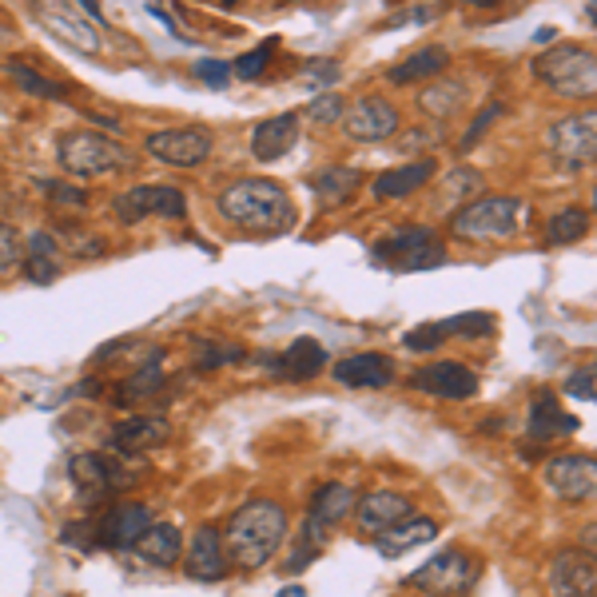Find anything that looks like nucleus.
<instances>
[{
  "label": "nucleus",
  "mask_w": 597,
  "mask_h": 597,
  "mask_svg": "<svg viewBox=\"0 0 597 597\" xmlns=\"http://www.w3.org/2000/svg\"><path fill=\"white\" fill-rule=\"evenodd\" d=\"M215 208L223 220H232L235 227L255 235H283L295 227V203H291L288 188L267 176H244L227 184L215 196Z\"/></svg>",
  "instance_id": "1"
},
{
  "label": "nucleus",
  "mask_w": 597,
  "mask_h": 597,
  "mask_svg": "<svg viewBox=\"0 0 597 597\" xmlns=\"http://www.w3.org/2000/svg\"><path fill=\"white\" fill-rule=\"evenodd\" d=\"M283 538H288V510L271 497H255L232 514L227 530H223V550L235 570L251 574L276 558Z\"/></svg>",
  "instance_id": "2"
},
{
  "label": "nucleus",
  "mask_w": 597,
  "mask_h": 597,
  "mask_svg": "<svg viewBox=\"0 0 597 597\" xmlns=\"http://www.w3.org/2000/svg\"><path fill=\"white\" fill-rule=\"evenodd\" d=\"M56 160H60V167H65L68 176H77V179H104L132 167V152L124 144H116L112 136H99V132L60 136Z\"/></svg>",
  "instance_id": "3"
},
{
  "label": "nucleus",
  "mask_w": 597,
  "mask_h": 597,
  "mask_svg": "<svg viewBox=\"0 0 597 597\" xmlns=\"http://www.w3.org/2000/svg\"><path fill=\"white\" fill-rule=\"evenodd\" d=\"M534 77L562 96H594L597 92V56L582 45H558L534 60Z\"/></svg>",
  "instance_id": "4"
},
{
  "label": "nucleus",
  "mask_w": 597,
  "mask_h": 597,
  "mask_svg": "<svg viewBox=\"0 0 597 597\" xmlns=\"http://www.w3.org/2000/svg\"><path fill=\"white\" fill-rule=\"evenodd\" d=\"M514 220H518V199L487 196L454 211L450 232L454 239H466V244H490V239H506L514 232Z\"/></svg>",
  "instance_id": "5"
},
{
  "label": "nucleus",
  "mask_w": 597,
  "mask_h": 597,
  "mask_svg": "<svg viewBox=\"0 0 597 597\" xmlns=\"http://www.w3.org/2000/svg\"><path fill=\"white\" fill-rule=\"evenodd\" d=\"M68 475L80 487L84 502H104L108 494H120V490L132 487V470H128V458L124 454H96V450H80L68 458Z\"/></svg>",
  "instance_id": "6"
},
{
  "label": "nucleus",
  "mask_w": 597,
  "mask_h": 597,
  "mask_svg": "<svg viewBox=\"0 0 597 597\" xmlns=\"http://www.w3.org/2000/svg\"><path fill=\"white\" fill-rule=\"evenodd\" d=\"M112 215L120 223H140L148 215H167V220H184L188 215V196L172 184H140V188H128L112 199Z\"/></svg>",
  "instance_id": "7"
},
{
  "label": "nucleus",
  "mask_w": 597,
  "mask_h": 597,
  "mask_svg": "<svg viewBox=\"0 0 597 597\" xmlns=\"http://www.w3.org/2000/svg\"><path fill=\"white\" fill-rule=\"evenodd\" d=\"M378 264H395L402 271H422V267H443L446 247L438 244L434 227H398L375 247Z\"/></svg>",
  "instance_id": "8"
},
{
  "label": "nucleus",
  "mask_w": 597,
  "mask_h": 597,
  "mask_svg": "<svg viewBox=\"0 0 597 597\" xmlns=\"http://www.w3.org/2000/svg\"><path fill=\"white\" fill-rule=\"evenodd\" d=\"M546 152L562 160L565 167H582L597 160V112L565 116L546 132Z\"/></svg>",
  "instance_id": "9"
},
{
  "label": "nucleus",
  "mask_w": 597,
  "mask_h": 597,
  "mask_svg": "<svg viewBox=\"0 0 597 597\" xmlns=\"http://www.w3.org/2000/svg\"><path fill=\"white\" fill-rule=\"evenodd\" d=\"M478 577V565L458 550H446V553H434L431 562L410 574V586H419L422 594H434V597H450V594H463L470 582Z\"/></svg>",
  "instance_id": "10"
},
{
  "label": "nucleus",
  "mask_w": 597,
  "mask_h": 597,
  "mask_svg": "<svg viewBox=\"0 0 597 597\" xmlns=\"http://www.w3.org/2000/svg\"><path fill=\"white\" fill-rule=\"evenodd\" d=\"M144 148L160 164L199 167L211 155V136L203 128H164V132H148Z\"/></svg>",
  "instance_id": "11"
},
{
  "label": "nucleus",
  "mask_w": 597,
  "mask_h": 597,
  "mask_svg": "<svg viewBox=\"0 0 597 597\" xmlns=\"http://www.w3.org/2000/svg\"><path fill=\"white\" fill-rule=\"evenodd\" d=\"M546 487L565 502H594L597 497V458L562 454L546 466Z\"/></svg>",
  "instance_id": "12"
},
{
  "label": "nucleus",
  "mask_w": 597,
  "mask_h": 597,
  "mask_svg": "<svg viewBox=\"0 0 597 597\" xmlns=\"http://www.w3.org/2000/svg\"><path fill=\"white\" fill-rule=\"evenodd\" d=\"M227 550H223V530L220 526H199L196 534H191V542L184 546V574L191 577V582H223L227 577Z\"/></svg>",
  "instance_id": "13"
},
{
  "label": "nucleus",
  "mask_w": 597,
  "mask_h": 597,
  "mask_svg": "<svg viewBox=\"0 0 597 597\" xmlns=\"http://www.w3.org/2000/svg\"><path fill=\"white\" fill-rule=\"evenodd\" d=\"M343 128L359 144H378V140H387V136L398 132V108L383 96H363L347 108Z\"/></svg>",
  "instance_id": "14"
},
{
  "label": "nucleus",
  "mask_w": 597,
  "mask_h": 597,
  "mask_svg": "<svg viewBox=\"0 0 597 597\" xmlns=\"http://www.w3.org/2000/svg\"><path fill=\"white\" fill-rule=\"evenodd\" d=\"M410 387L422 390V395L463 402V398H470L478 390V375L463 363H431V366H419V371L410 375Z\"/></svg>",
  "instance_id": "15"
},
{
  "label": "nucleus",
  "mask_w": 597,
  "mask_h": 597,
  "mask_svg": "<svg viewBox=\"0 0 597 597\" xmlns=\"http://www.w3.org/2000/svg\"><path fill=\"white\" fill-rule=\"evenodd\" d=\"M148 526H152V510L140 506V502H124V506H112L96 522V538L104 550H128V546L144 538Z\"/></svg>",
  "instance_id": "16"
},
{
  "label": "nucleus",
  "mask_w": 597,
  "mask_h": 597,
  "mask_svg": "<svg viewBox=\"0 0 597 597\" xmlns=\"http://www.w3.org/2000/svg\"><path fill=\"white\" fill-rule=\"evenodd\" d=\"M553 597H597V562L586 550H565L550 565Z\"/></svg>",
  "instance_id": "17"
},
{
  "label": "nucleus",
  "mask_w": 597,
  "mask_h": 597,
  "mask_svg": "<svg viewBox=\"0 0 597 597\" xmlns=\"http://www.w3.org/2000/svg\"><path fill=\"white\" fill-rule=\"evenodd\" d=\"M335 383L351 390H383L395 383V363L375 351L347 354L343 363H335Z\"/></svg>",
  "instance_id": "18"
},
{
  "label": "nucleus",
  "mask_w": 597,
  "mask_h": 597,
  "mask_svg": "<svg viewBox=\"0 0 597 597\" xmlns=\"http://www.w3.org/2000/svg\"><path fill=\"white\" fill-rule=\"evenodd\" d=\"M36 21L45 24L56 40H65L68 48H77V52H84V56L99 52V45H104L96 36V28H92L80 12L60 9V4H40V9H36Z\"/></svg>",
  "instance_id": "19"
},
{
  "label": "nucleus",
  "mask_w": 597,
  "mask_h": 597,
  "mask_svg": "<svg viewBox=\"0 0 597 597\" xmlns=\"http://www.w3.org/2000/svg\"><path fill=\"white\" fill-rule=\"evenodd\" d=\"M167 434H172V426H167V419H160V414H132V419H124L116 431H112V450L124 454V458H132V454H144V450H155V446L167 443Z\"/></svg>",
  "instance_id": "20"
},
{
  "label": "nucleus",
  "mask_w": 597,
  "mask_h": 597,
  "mask_svg": "<svg viewBox=\"0 0 597 597\" xmlns=\"http://www.w3.org/2000/svg\"><path fill=\"white\" fill-rule=\"evenodd\" d=\"M354 514H359V526H363L366 534H383V530H395L398 522L414 518V506H410L402 494H395V490H375V494L359 497Z\"/></svg>",
  "instance_id": "21"
},
{
  "label": "nucleus",
  "mask_w": 597,
  "mask_h": 597,
  "mask_svg": "<svg viewBox=\"0 0 597 597\" xmlns=\"http://www.w3.org/2000/svg\"><path fill=\"white\" fill-rule=\"evenodd\" d=\"M276 375H288V378H315L327 366V347L319 343V339H311V335H303V339H295V343L288 347L283 354H267L264 359Z\"/></svg>",
  "instance_id": "22"
},
{
  "label": "nucleus",
  "mask_w": 597,
  "mask_h": 597,
  "mask_svg": "<svg viewBox=\"0 0 597 597\" xmlns=\"http://www.w3.org/2000/svg\"><path fill=\"white\" fill-rule=\"evenodd\" d=\"M298 140V116L283 112V116H271V120L255 124L251 132V155L259 164H271L279 155H288Z\"/></svg>",
  "instance_id": "23"
},
{
  "label": "nucleus",
  "mask_w": 597,
  "mask_h": 597,
  "mask_svg": "<svg viewBox=\"0 0 597 597\" xmlns=\"http://www.w3.org/2000/svg\"><path fill=\"white\" fill-rule=\"evenodd\" d=\"M577 426H582V422L558 407V395H553V390H538V395H534V402H530V438L550 443V438H558V434H577Z\"/></svg>",
  "instance_id": "24"
},
{
  "label": "nucleus",
  "mask_w": 597,
  "mask_h": 597,
  "mask_svg": "<svg viewBox=\"0 0 597 597\" xmlns=\"http://www.w3.org/2000/svg\"><path fill=\"white\" fill-rule=\"evenodd\" d=\"M434 176V160H414V164H398L390 167V172H383V176L371 184V196L375 199H402V196H414V191L426 184V179Z\"/></svg>",
  "instance_id": "25"
},
{
  "label": "nucleus",
  "mask_w": 597,
  "mask_h": 597,
  "mask_svg": "<svg viewBox=\"0 0 597 597\" xmlns=\"http://www.w3.org/2000/svg\"><path fill=\"white\" fill-rule=\"evenodd\" d=\"M140 558H144L148 565H160V570H167V565H176L179 558H184V534L172 526V522H160V526H148V534L140 538V542L132 546Z\"/></svg>",
  "instance_id": "26"
},
{
  "label": "nucleus",
  "mask_w": 597,
  "mask_h": 597,
  "mask_svg": "<svg viewBox=\"0 0 597 597\" xmlns=\"http://www.w3.org/2000/svg\"><path fill=\"white\" fill-rule=\"evenodd\" d=\"M434 534H438V526H434L431 518H407V522H398L395 530H383L375 538V550L383 553V558H402V553H410L414 546H426L434 542Z\"/></svg>",
  "instance_id": "27"
},
{
  "label": "nucleus",
  "mask_w": 597,
  "mask_h": 597,
  "mask_svg": "<svg viewBox=\"0 0 597 597\" xmlns=\"http://www.w3.org/2000/svg\"><path fill=\"white\" fill-rule=\"evenodd\" d=\"M354 506H359L354 487H347V482H323V487L315 490V497H311V518L323 522V526L331 530V526H339Z\"/></svg>",
  "instance_id": "28"
},
{
  "label": "nucleus",
  "mask_w": 597,
  "mask_h": 597,
  "mask_svg": "<svg viewBox=\"0 0 597 597\" xmlns=\"http://www.w3.org/2000/svg\"><path fill=\"white\" fill-rule=\"evenodd\" d=\"M354 188H359V172L354 167H319L315 176H311V191H315V199H319V208H343L347 199L354 196Z\"/></svg>",
  "instance_id": "29"
},
{
  "label": "nucleus",
  "mask_w": 597,
  "mask_h": 597,
  "mask_svg": "<svg viewBox=\"0 0 597 597\" xmlns=\"http://www.w3.org/2000/svg\"><path fill=\"white\" fill-rule=\"evenodd\" d=\"M443 68H450V52H446V48H438V45H431V48H419L414 56H407L402 65L390 68L387 77H390V84H414V80L438 77Z\"/></svg>",
  "instance_id": "30"
},
{
  "label": "nucleus",
  "mask_w": 597,
  "mask_h": 597,
  "mask_svg": "<svg viewBox=\"0 0 597 597\" xmlns=\"http://www.w3.org/2000/svg\"><path fill=\"white\" fill-rule=\"evenodd\" d=\"M247 351L239 343H223V339H191V363L199 371H220V366H232V363H244Z\"/></svg>",
  "instance_id": "31"
},
{
  "label": "nucleus",
  "mask_w": 597,
  "mask_h": 597,
  "mask_svg": "<svg viewBox=\"0 0 597 597\" xmlns=\"http://www.w3.org/2000/svg\"><path fill=\"white\" fill-rule=\"evenodd\" d=\"M466 99V89L458 84V80H438V84H431V89L422 92V108L431 112V116H438V120H446V116H454L458 112V104Z\"/></svg>",
  "instance_id": "32"
},
{
  "label": "nucleus",
  "mask_w": 597,
  "mask_h": 597,
  "mask_svg": "<svg viewBox=\"0 0 597 597\" xmlns=\"http://www.w3.org/2000/svg\"><path fill=\"white\" fill-rule=\"evenodd\" d=\"M589 232V215L582 208H565V211H558L550 223H546V239L550 244H574V239H582V235Z\"/></svg>",
  "instance_id": "33"
},
{
  "label": "nucleus",
  "mask_w": 597,
  "mask_h": 597,
  "mask_svg": "<svg viewBox=\"0 0 597 597\" xmlns=\"http://www.w3.org/2000/svg\"><path fill=\"white\" fill-rule=\"evenodd\" d=\"M160 387H164V371H160V359H152L144 371H136V375L128 378L120 390H116V402H120V407H128V402H140V398L155 395Z\"/></svg>",
  "instance_id": "34"
},
{
  "label": "nucleus",
  "mask_w": 597,
  "mask_h": 597,
  "mask_svg": "<svg viewBox=\"0 0 597 597\" xmlns=\"http://www.w3.org/2000/svg\"><path fill=\"white\" fill-rule=\"evenodd\" d=\"M9 77L21 84L28 96H36V99H65V89L56 84V80H45L36 68H28L24 60H9Z\"/></svg>",
  "instance_id": "35"
},
{
  "label": "nucleus",
  "mask_w": 597,
  "mask_h": 597,
  "mask_svg": "<svg viewBox=\"0 0 597 597\" xmlns=\"http://www.w3.org/2000/svg\"><path fill=\"white\" fill-rule=\"evenodd\" d=\"M446 339L450 335H463V339H478V335L494 331V315L490 311H466V315H454V319H443Z\"/></svg>",
  "instance_id": "36"
},
{
  "label": "nucleus",
  "mask_w": 597,
  "mask_h": 597,
  "mask_svg": "<svg viewBox=\"0 0 597 597\" xmlns=\"http://www.w3.org/2000/svg\"><path fill=\"white\" fill-rule=\"evenodd\" d=\"M271 56H276V36H271V40H264L259 48H251V52L239 56V60L232 65V77H239V80H259L267 72V65H271Z\"/></svg>",
  "instance_id": "37"
},
{
  "label": "nucleus",
  "mask_w": 597,
  "mask_h": 597,
  "mask_svg": "<svg viewBox=\"0 0 597 597\" xmlns=\"http://www.w3.org/2000/svg\"><path fill=\"white\" fill-rule=\"evenodd\" d=\"M40 188L48 191V199H52L56 208L65 203V208H89V191L77 188V184H60V179H45Z\"/></svg>",
  "instance_id": "38"
},
{
  "label": "nucleus",
  "mask_w": 597,
  "mask_h": 597,
  "mask_svg": "<svg viewBox=\"0 0 597 597\" xmlns=\"http://www.w3.org/2000/svg\"><path fill=\"white\" fill-rule=\"evenodd\" d=\"M402 343H407L410 351H438V347L446 343L443 323H422V327H414V331H410Z\"/></svg>",
  "instance_id": "39"
},
{
  "label": "nucleus",
  "mask_w": 597,
  "mask_h": 597,
  "mask_svg": "<svg viewBox=\"0 0 597 597\" xmlns=\"http://www.w3.org/2000/svg\"><path fill=\"white\" fill-rule=\"evenodd\" d=\"M497 116H502V104H497V99H490L487 108H482V112L475 116V124L466 128V136H463V144H458V152H470V148H475L478 140H482V136H487V128L497 120Z\"/></svg>",
  "instance_id": "40"
},
{
  "label": "nucleus",
  "mask_w": 597,
  "mask_h": 597,
  "mask_svg": "<svg viewBox=\"0 0 597 597\" xmlns=\"http://www.w3.org/2000/svg\"><path fill=\"white\" fill-rule=\"evenodd\" d=\"M21 264H24L21 239H16V232H12L9 223H0V276L16 271Z\"/></svg>",
  "instance_id": "41"
},
{
  "label": "nucleus",
  "mask_w": 597,
  "mask_h": 597,
  "mask_svg": "<svg viewBox=\"0 0 597 597\" xmlns=\"http://www.w3.org/2000/svg\"><path fill=\"white\" fill-rule=\"evenodd\" d=\"M21 271L33 279V283H52V279L60 276V259H52V255H28V251H24Z\"/></svg>",
  "instance_id": "42"
},
{
  "label": "nucleus",
  "mask_w": 597,
  "mask_h": 597,
  "mask_svg": "<svg viewBox=\"0 0 597 597\" xmlns=\"http://www.w3.org/2000/svg\"><path fill=\"white\" fill-rule=\"evenodd\" d=\"M307 116H311V120H319V124H335L339 116H347V108H343V99L335 96V92H319V96L307 104Z\"/></svg>",
  "instance_id": "43"
},
{
  "label": "nucleus",
  "mask_w": 597,
  "mask_h": 597,
  "mask_svg": "<svg viewBox=\"0 0 597 597\" xmlns=\"http://www.w3.org/2000/svg\"><path fill=\"white\" fill-rule=\"evenodd\" d=\"M597 363L586 366V371H574V375L565 378V395H574V398H586V402H597Z\"/></svg>",
  "instance_id": "44"
},
{
  "label": "nucleus",
  "mask_w": 597,
  "mask_h": 597,
  "mask_svg": "<svg viewBox=\"0 0 597 597\" xmlns=\"http://www.w3.org/2000/svg\"><path fill=\"white\" fill-rule=\"evenodd\" d=\"M196 77L203 80L208 89H227V80H232V65H227V60H199Z\"/></svg>",
  "instance_id": "45"
},
{
  "label": "nucleus",
  "mask_w": 597,
  "mask_h": 597,
  "mask_svg": "<svg viewBox=\"0 0 597 597\" xmlns=\"http://www.w3.org/2000/svg\"><path fill=\"white\" fill-rule=\"evenodd\" d=\"M478 188H482V179H478L470 167H458V172L446 179V191H450V199H463L466 191H478Z\"/></svg>",
  "instance_id": "46"
},
{
  "label": "nucleus",
  "mask_w": 597,
  "mask_h": 597,
  "mask_svg": "<svg viewBox=\"0 0 597 597\" xmlns=\"http://www.w3.org/2000/svg\"><path fill=\"white\" fill-rule=\"evenodd\" d=\"M339 77H343L339 60H315V65H307V84H335Z\"/></svg>",
  "instance_id": "47"
},
{
  "label": "nucleus",
  "mask_w": 597,
  "mask_h": 597,
  "mask_svg": "<svg viewBox=\"0 0 597 597\" xmlns=\"http://www.w3.org/2000/svg\"><path fill=\"white\" fill-rule=\"evenodd\" d=\"M582 550H586L589 558H594V562H597V522H594V526H586V530H582Z\"/></svg>",
  "instance_id": "48"
},
{
  "label": "nucleus",
  "mask_w": 597,
  "mask_h": 597,
  "mask_svg": "<svg viewBox=\"0 0 597 597\" xmlns=\"http://www.w3.org/2000/svg\"><path fill=\"white\" fill-rule=\"evenodd\" d=\"M80 16H89V21H104V16H99V9H96V0H80Z\"/></svg>",
  "instance_id": "49"
},
{
  "label": "nucleus",
  "mask_w": 597,
  "mask_h": 597,
  "mask_svg": "<svg viewBox=\"0 0 597 597\" xmlns=\"http://www.w3.org/2000/svg\"><path fill=\"white\" fill-rule=\"evenodd\" d=\"M553 36H558V28H538V33H534V40H538V45H550Z\"/></svg>",
  "instance_id": "50"
},
{
  "label": "nucleus",
  "mask_w": 597,
  "mask_h": 597,
  "mask_svg": "<svg viewBox=\"0 0 597 597\" xmlns=\"http://www.w3.org/2000/svg\"><path fill=\"white\" fill-rule=\"evenodd\" d=\"M586 16H589V21L597 24V0H594V4H586Z\"/></svg>",
  "instance_id": "51"
},
{
  "label": "nucleus",
  "mask_w": 597,
  "mask_h": 597,
  "mask_svg": "<svg viewBox=\"0 0 597 597\" xmlns=\"http://www.w3.org/2000/svg\"><path fill=\"white\" fill-rule=\"evenodd\" d=\"M594 208H597V191H594Z\"/></svg>",
  "instance_id": "52"
}]
</instances>
